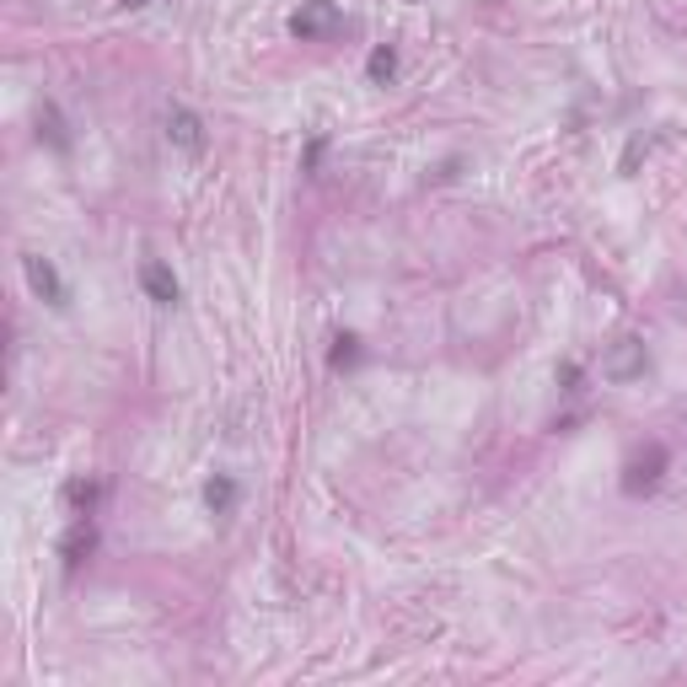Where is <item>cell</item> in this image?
Returning <instances> with one entry per match:
<instances>
[{
	"instance_id": "cell-1",
	"label": "cell",
	"mask_w": 687,
	"mask_h": 687,
	"mask_svg": "<svg viewBox=\"0 0 687 687\" xmlns=\"http://www.w3.org/2000/svg\"><path fill=\"white\" fill-rule=\"evenodd\" d=\"M339 27H344V11H339L333 0H301V5L291 11V38H301V44L333 38Z\"/></svg>"
},
{
	"instance_id": "cell-2",
	"label": "cell",
	"mask_w": 687,
	"mask_h": 687,
	"mask_svg": "<svg viewBox=\"0 0 687 687\" xmlns=\"http://www.w3.org/2000/svg\"><path fill=\"white\" fill-rule=\"evenodd\" d=\"M22 274H27V285H33V296H38V301H49V307H64V301H70V291H64V280H60V269H55L49 258L27 252V258H22Z\"/></svg>"
},
{
	"instance_id": "cell-3",
	"label": "cell",
	"mask_w": 687,
	"mask_h": 687,
	"mask_svg": "<svg viewBox=\"0 0 687 687\" xmlns=\"http://www.w3.org/2000/svg\"><path fill=\"white\" fill-rule=\"evenodd\" d=\"M140 285H145V296L156 307H178L183 301V285H178V274L167 263H140Z\"/></svg>"
},
{
	"instance_id": "cell-4",
	"label": "cell",
	"mask_w": 687,
	"mask_h": 687,
	"mask_svg": "<svg viewBox=\"0 0 687 687\" xmlns=\"http://www.w3.org/2000/svg\"><path fill=\"white\" fill-rule=\"evenodd\" d=\"M661 467H666V446H650L644 457H633V462H628L624 489H628V495H650V489L661 484Z\"/></svg>"
},
{
	"instance_id": "cell-5",
	"label": "cell",
	"mask_w": 687,
	"mask_h": 687,
	"mask_svg": "<svg viewBox=\"0 0 687 687\" xmlns=\"http://www.w3.org/2000/svg\"><path fill=\"white\" fill-rule=\"evenodd\" d=\"M602 376H613V381L644 376V344H639V339H618V350L602 360Z\"/></svg>"
},
{
	"instance_id": "cell-6",
	"label": "cell",
	"mask_w": 687,
	"mask_h": 687,
	"mask_svg": "<svg viewBox=\"0 0 687 687\" xmlns=\"http://www.w3.org/2000/svg\"><path fill=\"white\" fill-rule=\"evenodd\" d=\"M167 134H173L178 151H204V125H199L188 108H178V103L167 108Z\"/></svg>"
},
{
	"instance_id": "cell-7",
	"label": "cell",
	"mask_w": 687,
	"mask_h": 687,
	"mask_svg": "<svg viewBox=\"0 0 687 687\" xmlns=\"http://www.w3.org/2000/svg\"><path fill=\"white\" fill-rule=\"evenodd\" d=\"M92 543H97L92 521H75V532L64 537V569H75V564H81V554H92Z\"/></svg>"
},
{
	"instance_id": "cell-8",
	"label": "cell",
	"mask_w": 687,
	"mask_h": 687,
	"mask_svg": "<svg viewBox=\"0 0 687 687\" xmlns=\"http://www.w3.org/2000/svg\"><path fill=\"white\" fill-rule=\"evenodd\" d=\"M204 505H210L215 516H226V510L237 505V484H232L226 473H221V478H210V484H204Z\"/></svg>"
},
{
	"instance_id": "cell-9",
	"label": "cell",
	"mask_w": 687,
	"mask_h": 687,
	"mask_svg": "<svg viewBox=\"0 0 687 687\" xmlns=\"http://www.w3.org/2000/svg\"><path fill=\"white\" fill-rule=\"evenodd\" d=\"M392 70H398V49H392V44H376L371 60H366V75H371V81H392Z\"/></svg>"
},
{
	"instance_id": "cell-10",
	"label": "cell",
	"mask_w": 687,
	"mask_h": 687,
	"mask_svg": "<svg viewBox=\"0 0 687 687\" xmlns=\"http://www.w3.org/2000/svg\"><path fill=\"white\" fill-rule=\"evenodd\" d=\"M64 495H70V505H86V510H92V500H97V484H81V478H75Z\"/></svg>"
},
{
	"instance_id": "cell-11",
	"label": "cell",
	"mask_w": 687,
	"mask_h": 687,
	"mask_svg": "<svg viewBox=\"0 0 687 687\" xmlns=\"http://www.w3.org/2000/svg\"><path fill=\"white\" fill-rule=\"evenodd\" d=\"M350 360H355V339H350V333H344V339H339V350H333V366H339V371H344V366H350Z\"/></svg>"
},
{
	"instance_id": "cell-12",
	"label": "cell",
	"mask_w": 687,
	"mask_h": 687,
	"mask_svg": "<svg viewBox=\"0 0 687 687\" xmlns=\"http://www.w3.org/2000/svg\"><path fill=\"white\" fill-rule=\"evenodd\" d=\"M125 5H145V0H125Z\"/></svg>"
}]
</instances>
